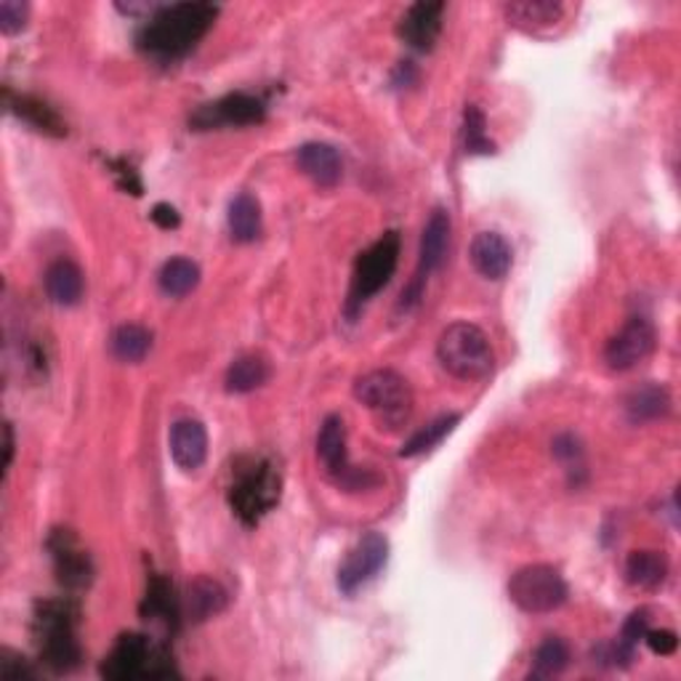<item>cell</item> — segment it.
<instances>
[{
    "mask_svg": "<svg viewBox=\"0 0 681 681\" xmlns=\"http://www.w3.org/2000/svg\"><path fill=\"white\" fill-rule=\"evenodd\" d=\"M213 3L190 0V3H166L147 24L137 32V46L141 53L152 59H181L187 57L216 22Z\"/></svg>",
    "mask_w": 681,
    "mask_h": 681,
    "instance_id": "cell-1",
    "label": "cell"
},
{
    "mask_svg": "<svg viewBox=\"0 0 681 681\" xmlns=\"http://www.w3.org/2000/svg\"><path fill=\"white\" fill-rule=\"evenodd\" d=\"M80 610L70 599H46L32 612V639L38 660L57 677L72 673L83 660L78 642Z\"/></svg>",
    "mask_w": 681,
    "mask_h": 681,
    "instance_id": "cell-2",
    "label": "cell"
},
{
    "mask_svg": "<svg viewBox=\"0 0 681 681\" xmlns=\"http://www.w3.org/2000/svg\"><path fill=\"white\" fill-rule=\"evenodd\" d=\"M280 495L282 477L272 461L251 458L238 463L234 480L229 484V505L246 528H256L280 503Z\"/></svg>",
    "mask_w": 681,
    "mask_h": 681,
    "instance_id": "cell-3",
    "label": "cell"
},
{
    "mask_svg": "<svg viewBox=\"0 0 681 681\" xmlns=\"http://www.w3.org/2000/svg\"><path fill=\"white\" fill-rule=\"evenodd\" d=\"M437 360L450 375L461 381L488 379L495 365L490 339L482 328L471 322H453L442 330L437 341Z\"/></svg>",
    "mask_w": 681,
    "mask_h": 681,
    "instance_id": "cell-4",
    "label": "cell"
},
{
    "mask_svg": "<svg viewBox=\"0 0 681 681\" xmlns=\"http://www.w3.org/2000/svg\"><path fill=\"white\" fill-rule=\"evenodd\" d=\"M354 397L373 413L381 429H400L413 413V391L397 370H370L354 383Z\"/></svg>",
    "mask_w": 681,
    "mask_h": 681,
    "instance_id": "cell-5",
    "label": "cell"
},
{
    "mask_svg": "<svg viewBox=\"0 0 681 681\" xmlns=\"http://www.w3.org/2000/svg\"><path fill=\"white\" fill-rule=\"evenodd\" d=\"M400 253H402L400 232L391 229V232L375 240L368 251L357 256L352 272V291H349V303H347L349 314H357V309L365 307L373 296H379L383 288L389 286L397 272V264H400Z\"/></svg>",
    "mask_w": 681,
    "mask_h": 681,
    "instance_id": "cell-6",
    "label": "cell"
},
{
    "mask_svg": "<svg viewBox=\"0 0 681 681\" xmlns=\"http://www.w3.org/2000/svg\"><path fill=\"white\" fill-rule=\"evenodd\" d=\"M570 589L562 572L551 564H528L509 581V599L528 615H549L568 602Z\"/></svg>",
    "mask_w": 681,
    "mask_h": 681,
    "instance_id": "cell-7",
    "label": "cell"
},
{
    "mask_svg": "<svg viewBox=\"0 0 681 681\" xmlns=\"http://www.w3.org/2000/svg\"><path fill=\"white\" fill-rule=\"evenodd\" d=\"M317 455H320L330 480L343 490H370L379 482V477L370 469H357L349 463L347 427H343L341 415H328L322 421L320 434H317Z\"/></svg>",
    "mask_w": 681,
    "mask_h": 681,
    "instance_id": "cell-8",
    "label": "cell"
},
{
    "mask_svg": "<svg viewBox=\"0 0 681 681\" xmlns=\"http://www.w3.org/2000/svg\"><path fill=\"white\" fill-rule=\"evenodd\" d=\"M450 234H453V221L444 208H434V213L429 216L427 227L421 232V248H418V269L413 274V282L402 291L400 307L408 312L410 307H415L421 301L427 280L444 264L450 251Z\"/></svg>",
    "mask_w": 681,
    "mask_h": 681,
    "instance_id": "cell-9",
    "label": "cell"
},
{
    "mask_svg": "<svg viewBox=\"0 0 681 681\" xmlns=\"http://www.w3.org/2000/svg\"><path fill=\"white\" fill-rule=\"evenodd\" d=\"M387 559H389L387 535H381V532H368V535H362L360 541L352 545L347 559L341 562L339 575H336L339 591L352 597V593L360 591L362 585L373 581V578L387 568Z\"/></svg>",
    "mask_w": 681,
    "mask_h": 681,
    "instance_id": "cell-10",
    "label": "cell"
},
{
    "mask_svg": "<svg viewBox=\"0 0 681 681\" xmlns=\"http://www.w3.org/2000/svg\"><path fill=\"white\" fill-rule=\"evenodd\" d=\"M49 554L53 562V572H57L59 585L67 591H83L93 583V562L89 551L78 541L72 530L59 528L49 535Z\"/></svg>",
    "mask_w": 681,
    "mask_h": 681,
    "instance_id": "cell-11",
    "label": "cell"
},
{
    "mask_svg": "<svg viewBox=\"0 0 681 681\" xmlns=\"http://www.w3.org/2000/svg\"><path fill=\"white\" fill-rule=\"evenodd\" d=\"M267 118L264 101L251 93H227V97L202 104L190 118L194 131H211L221 126H259Z\"/></svg>",
    "mask_w": 681,
    "mask_h": 681,
    "instance_id": "cell-12",
    "label": "cell"
},
{
    "mask_svg": "<svg viewBox=\"0 0 681 681\" xmlns=\"http://www.w3.org/2000/svg\"><path fill=\"white\" fill-rule=\"evenodd\" d=\"M655 343L658 336L655 328L650 326V320H644V317H631V320L623 326V330L607 341L604 362L612 370H620V373H623V370L637 368L639 362H644L647 357L655 352Z\"/></svg>",
    "mask_w": 681,
    "mask_h": 681,
    "instance_id": "cell-13",
    "label": "cell"
},
{
    "mask_svg": "<svg viewBox=\"0 0 681 681\" xmlns=\"http://www.w3.org/2000/svg\"><path fill=\"white\" fill-rule=\"evenodd\" d=\"M150 658H152L150 639L141 637V633H123V637L114 642L110 655L101 660L99 673L110 681L144 679L147 669H150Z\"/></svg>",
    "mask_w": 681,
    "mask_h": 681,
    "instance_id": "cell-14",
    "label": "cell"
},
{
    "mask_svg": "<svg viewBox=\"0 0 681 681\" xmlns=\"http://www.w3.org/2000/svg\"><path fill=\"white\" fill-rule=\"evenodd\" d=\"M442 17H444V3L440 0H421V3H413L404 17L400 19V38L410 49L429 53L434 49V43L440 40L442 32Z\"/></svg>",
    "mask_w": 681,
    "mask_h": 681,
    "instance_id": "cell-15",
    "label": "cell"
},
{
    "mask_svg": "<svg viewBox=\"0 0 681 681\" xmlns=\"http://www.w3.org/2000/svg\"><path fill=\"white\" fill-rule=\"evenodd\" d=\"M296 163H299L303 177L312 179L322 190H333L343 177L341 154L333 144H326V141L301 144L299 152H296Z\"/></svg>",
    "mask_w": 681,
    "mask_h": 681,
    "instance_id": "cell-16",
    "label": "cell"
},
{
    "mask_svg": "<svg viewBox=\"0 0 681 681\" xmlns=\"http://www.w3.org/2000/svg\"><path fill=\"white\" fill-rule=\"evenodd\" d=\"M471 267L482 274L484 280H503L514 264V253H511L509 240L498 232H480L471 240L469 248Z\"/></svg>",
    "mask_w": 681,
    "mask_h": 681,
    "instance_id": "cell-17",
    "label": "cell"
},
{
    "mask_svg": "<svg viewBox=\"0 0 681 681\" xmlns=\"http://www.w3.org/2000/svg\"><path fill=\"white\" fill-rule=\"evenodd\" d=\"M171 458L181 471H194L206 463L208 458V431L194 418H184L171 427Z\"/></svg>",
    "mask_w": 681,
    "mask_h": 681,
    "instance_id": "cell-18",
    "label": "cell"
},
{
    "mask_svg": "<svg viewBox=\"0 0 681 681\" xmlns=\"http://www.w3.org/2000/svg\"><path fill=\"white\" fill-rule=\"evenodd\" d=\"M6 107H9V112L17 114L22 123L36 128L38 133H46V137L53 139L67 137V123L59 118V112L53 110V107L46 104L43 99L30 97V93L6 91Z\"/></svg>",
    "mask_w": 681,
    "mask_h": 681,
    "instance_id": "cell-19",
    "label": "cell"
},
{
    "mask_svg": "<svg viewBox=\"0 0 681 681\" xmlns=\"http://www.w3.org/2000/svg\"><path fill=\"white\" fill-rule=\"evenodd\" d=\"M46 296L57 303V307H76L83 299L86 291V278L83 269H80L76 261L70 259H59L46 269Z\"/></svg>",
    "mask_w": 681,
    "mask_h": 681,
    "instance_id": "cell-20",
    "label": "cell"
},
{
    "mask_svg": "<svg viewBox=\"0 0 681 681\" xmlns=\"http://www.w3.org/2000/svg\"><path fill=\"white\" fill-rule=\"evenodd\" d=\"M141 618L154 620V623H166L168 629L177 631L179 625V599L173 593V583L166 575H150L147 581L144 602H141Z\"/></svg>",
    "mask_w": 681,
    "mask_h": 681,
    "instance_id": "cell-21",
    "label": "cell"
},
{
    "mask_svg": "<svg viewBox=\"0 0 681 681\" xmlns=\"http://www.w3.org/2000/svg\"><path fill=\"white\" fill-rule=\"evenodd\" d=\"M625 415L631 423L642 427V423L660 421L671 413V394L669 389L660 387V383H642L625 397Z\"/></svg>",
    "mask_w": 681,
    "mask_h": 681,
    "instance_id": "cell-22",
    "label": "cell"
},
{
    "mask_svg": "<svg viewBox=\"0 0 681 681\" xmlns=\"http://www.w3.org/2000/svg\"><path fill=\"white\" fill-rule=\"evenodd\" d=\"M665 578H669V559L660 551H633L625 559V581L633 589L655 591L665 583Z\"/></svg>",
    "mask_w": 681,
    "mask_h": 681,
    "instance_id": "cell-23",
    "label": "cell"
},
{
    "mask_svg": "<svg viewBox=\"0 0 681 681\" xmlns=\"http://www.w3.org/2000/svg\"><path fill=\"white\" fill-rule=\"evenodd\" d=\"M227 227L234 242H256L261 234V206L251 192H240L229 202Z\"/></svg>",
    "mask_w": 681,
    "mask_h": 681,
    "instance_id": "cell-24",
    "label": "cell"
},
{
    "mask_svg": "<svg viewBox=\"0 0 681 681\" xmlns=\"http://www.w3.org/2000/svg\"><path fill=\"white\" fill-rule=\"evenodd\" d=\"M227 589L219 581L198 578V581H192L190 589H187V615H190L194 623H202V620L219 615L227 607Z\"/></svg>",
    "mask_w": 681,
    "mask_h": 681,
    "instance_id": "cell-25",
    "label": "cell"
},
{
    "mask_svg": "<svg viewBox=\"0 0 681 681\" xmlns=\"http://www.w3.org/2000/svg\"><path fill=\"white\" fill-rule=\"evenodd\" d=\"M503 13L511 24L524 27V30H541V27L562 22L564 6L551 3V0H524V3L503 6Z\"/></svg>",
    "mask_w": 681,
    "mask_h": 681,
    "instance_id": "cell-26",
    "label": "cell"
},
{
    "mask_svg": "<svg viewBox=\"0 0 681 681\" xmlns=\"http://www.w3.org/2000/svg\"><path fill=\"white\" fill-rule=\"evenodd\" d=\"M269 381V362L259 354H242L227 370V391L232 394H248L261 389Z\"/></svg>",
    "mask_w": 681,
    "mask_h": 681,
    "instance_id": "cell-27",
    "label": "cell"
},
{
    "mask_svg": "<svg viewBox=\"0 0 681 681\" xmlns=\"http://www.w3.org/2000/svg\"><path fill=\"white\" fill-rule=\"evenodd\" d=\"M198 282H200V267L194 264L192 259H181V256L179 259L166 261L158 274L160 291L171 296V299H184V296H190L194 288H198Z\"/></svg>",
    "mask_w": 681,
    "mask_h": 681,
    "instance_id": "cell-28",
    "label": "cell"
},
{
    "mask_svg": "<svg viewBox=\"0 0 681 681\" xmlns=\"http://www.w3.org/2000/svg\"><path fill=\"white\" fill-rule=\"evenodd\" d=\"M458 423H461V415L458 413H448V415L437 418V421H431L427 429L415 431V434L402 444L400 458H415V455L429 453V450H434L437 444L444 440V437L453 434Z\"/></svg>",
    "mask_w": 681,
    "mask_h": 681,
    "instance_id": "cell-29",
    "label": "cell"
},
{
    "mask_svg": "<svg viewBox=\"0 0 681 681\" xmlns=\"http://www.w3.org/2000/svg\"><path fill=\"white\" fill-rule=\"evenodd\" d=\"M570 665V647L559 637H549L538 644L535 655H532L530 679H551L559 677Z\"/></svg>",
    "mask_w": 681,
    "mask_h": 681,
    "instance_id": "cell-30",
    "label": "cell"
},
{
    "mask_svg": "<svg viewBox=\"0 0 681 681\" xmlns=\"http://www.w3.org/2000/svg\"><path fill=\"white\" fill-rule=\"evenodd\" d=\"M110 349L118 360L141 362L152 349V333L141 326H120L112 333Z\"/></svg>",
    "mask_w": 681,
    "mask_h": 681,
    "instance_id": "cell-31",
    "label": "cell"
},
{
    "mask_svg": "<svg viewBox=\"0 0 681 681\" xmlns=\"http://www.w3.org/2000/svg\"><path fill=\"white\" fill-rule=\"evenodd\" d=\"M463 147H467L469 154L495 152V144H492L488 137V120H484V112L474 104H469L467 112H463Z\"/></svg>",
    "mask_w": 681,
    "mask_h": 681,
    "instance_id": "cell-32",
    "label": "cell"
},
{
    "mask_svg": "<svg viewBox=\"0 0 681 681\" xmlns=\"http://www.w3.org/2000/svg\"><path fill=\"white\" fill-rule=\"evenodd\" d=\"M30 19V6L22 0H0V30L3 36H17L27 27Z\"/></svg>",
    "mask_w": 681,
    "mask_h": 681,
    "instance_id": "cell-33",
    "label": "cell"
},
{
    "mask_svg": "<svg viewBox=\"0 0 681 681\" xmlns=\"http://www.w3.org/2000/svg\"><path fill=\"white\" fill-rule=\"evenodd\" d=\"M647 631H650V612H647V610H637L629 620H625L623 631H620L618 644L623 647L625 652H631V655H633V650H637V644H639V642H644V633H647Z\"/></svg>",
    "mask_w": 681,
    "mask_h": 681,
    "instance_id": "cell-34",
    "label": "cell"
},
{
    "mask_svg": "<svg viewBox=\"0 0 681 681\" xmlns=\"http://www.w3.org/2000/svg\"><path fill=\"white\" fill-rule=\"evenodd\" d=\"M554 455L568 467V471L583 469V444L575 434H562L554 440Z\"/></svg>",
    "mask_w": 681,
    "mask_h": 681,
    "instance_id": "cell-35",
    "label": "cell"
},
{
    "mask_svg": "<svg viewBox=\"0 0 681 681\" xmlns=\"http://www.w3.org/2000/svg\"><path fill=\"white\" fill-rule=\"evenodd\" d=\"M0 679L3 681H30L36 679V669L27 663L24 658H19L17 652L3 650L0 652Z\"/></svg>",
    "mask_w": 681,
    "mask_h": 681,
    "instance_id": "cell-36",
    "label": "cell"
},
{
    "mask_svg": "<svg viewBox=\"0 0 681 681\" xmlns=\"http://www.w3.org/2000/svg\"><path fill=\"white\" fill-rule=\"evenodd\" d=\"M112 168V177L118 179V187L123 192H131V194H139L144 192V187H141V179H139V173L133 171L131 166H128V160H110V163H107Z\"/></svg>",
    "mask_w": 681,
    "mask_h": 681,
    "instance_id": "cell-37",
    "label": "cell"
},
{
    "mask_svg": "<svg viewBox=\"0 0 681 681\" xmlns=\"http://www.w3.org/2000/svg\"><path fill=\"white\" fill-rule=\"evenodd\" d=\"M644 642H647V647H650L652 655H658V658H669V655H673V652H677V647H679L677 633L669 631V629L647 631V633H644Z\"/></svg>",
    "mask_w": 681,
    "mask_h": 681,
    "instance_id": "cell-38",
    "label": "cell"
},
{
    "mask_svg": "<svg viewBox=\"0 0 681 681\" xmlns=\"http://www.w3.org/2000/svg\"><path fill=\"white\" fill-rule=\"evenodd\" d=\"M150 219L158 224L160 229H177L181 224V216L177 208L171 206V202H158V206L152 208Z\"/></svg>",
    "mask_w": 681,
    "mask_h": 681,
    "instance_id": "cell-39",
    "label": "cell"
},
{
    "mask_svg": "<svg viewBox=\"0 0 681 681\" xmlns=\"http://www.w3.org/2000/svg\"><path fill=\"white\" fill-rule=\"evenodd\" d=\"M13 461V429L11 423H3V474H9Z\"/></svg>",
    "mask_w": 681,
    "mask_h": 681,
    "instance_id": "cell-40",
    "label": "cell"
}]
</instances>
